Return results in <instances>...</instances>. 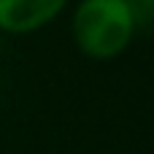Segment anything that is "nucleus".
Segmentation results:
<instances>
[{
	"label": "nucleus",
	"instance_id": "nucleus-1",
	"mask_svg": "<svg viewBox=\"0 0 154 154\" xmlns=\"http://www.w3.org/2000/svg\"><path fill=\"white\" fill-rule=\"evenodd\" d=\"M138 38L125 0H76L70 5V41L92 62L119 60Z\"/></svg>",
	"mask_w": 154,
	"mask_h": 154
},
{
	"label": "nucleus",
	"instance_id": "nucleus-2",
	"mask_svg": "<svg viewBox=\"0 0 154 154\" xmlns=\"http://www.w3.org/2000/svg\"><path fill=\"white\" fill-rule=\"evenodd\" d=\"M73 0H0V32L32 35L54 24Z\"/></svg>",
	"mask_w": 154,
	"mask_h": 154
},
{
	"label": "nucleus",
	"instance_id": "nucleus-3",
	"mask_svg": "<svg viewBox=\"0 0 154 154\" xmlns=\"http://www.w3.org/2000/svg\"><path fill=\"white\" fill-rule=\"evenodd\" d=\"M125 3H127V8L133 14L138 35L154 30V0H125Z\"/></svg>",
	"mask_w": 154,
	"mask_h": 154
},
{
	"label": "nucleus",
	"instance_id": "nucleus-4",
	"mask_svg": "<svg viewBox=\"0 0 154 154\" xmlns=\"http://www.w3.org/2000/svg\"><path fill=\"white\" fill-rule=\"evenodd\" d=\"M3 46H5V35L0 32V57H3Z\"/></svg>",
	"mask_w": 154,
	"mask_h": 154
}]
</instances>
